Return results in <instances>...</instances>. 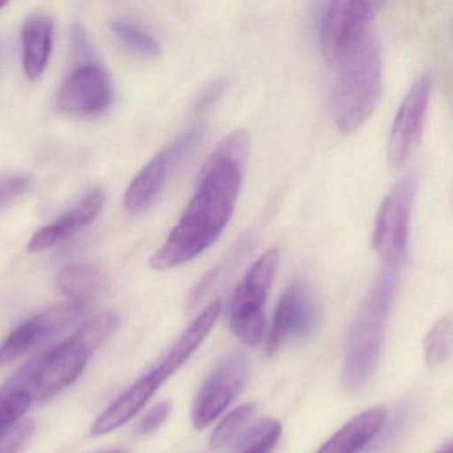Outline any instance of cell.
<instances>
[{
	"label": "cell",
	"mask_w": 453,
	"mask_h": 453,
	"mask_svg": "<svg viewBox=\"0 0 453 453\" xmlns=\"http://www.w3.org/2000/svg\"><path fill=\"white\" fill-rule=\"evenodd\" d=\"M250 139L242 129L227 134L206 158L195 195L176 226L153 254L150 267L169 270L208 250L232 219L242 184Z\"/></svg>",
	"instance_id": "obj_1"
},
{
	"label": "cell",
	"mask_w": 453,
	"mask_h": 453,
	"mask_svg": "<svg viewBox=\"0 0 453 453\" xmlns=\"http://www.w3.org/2000/svg\"><path fill=\"white\" fill-rule=\"evenodd\" d=\"M119 326L118 315L102 312L81 326L75 335L33 360L12 383L25 387L34 400H49L70 387L83 373L95 351L105 343Z\"/></svg>",
	"instance_id": "obj_2"
},
{
	"label": "cell",
	"mask_w": 453,
	"mask_h": 453,
	"mask_svg": "<svg viewBox=\"0 0 453 453\" xmlns=\"http://www.w3.org/2000/svg\"><path fill=\"white\" fill-rule=\"evenodd\" d=\"M221 309L219 301H214L206 306L158 365L105 408L104 412L95 420L92 434L104 436L132 420L148 404L158 388L182 367L193 352L208 338L219 320Z\"/></svg>",
	"instance_id": "obj_3"
},
{
	"label": "cell",
	"mask_w": 453,
	"mask_h": 453,
	"mask_svg": "<svg viewBox=\"0 0 453 453\" xmlns=\"http://www.w3.org/2000/svg\"><path fill=\"white\" fill-rule=\"evenodd\" d=\"M333 94V116L339 131L355 134L371 118L383 87L380 47L368 34L338 63Z\"/></svg>",
	"instance_id": "obj_4"
},
{
	"label": "cell",
	"mask_w": 453,
	"mask_h": 453,
	"mask_svg": "<svg viewBox=\"0 0 453 453\" xmlns=\"http://www.w3.org/2000/svg\"><path fill=\"white\" fill-rule=\"evenodd\" d=\"M397 278V266L386 265L357 314L343 368V383L349 389L365 386L375 370Z\"/></svg>",
	"instance_id": "obj_5"
},
{
	"label": "cell",
	"mask_w": 453,
	"mask_h": 453,
	"mask_svg": "<svg viewBox=\"0 0 453 453\" xmlns=\"http://www.w3.org/2000/svg\"><path fill=\"white\" fill-rule=\"evenodd\" d=\"M280 265V251H265L238 283L229 306L233 333L248 346H257L265 330V303Z\"/></svg>",
	"instance_id": "obj_6"
},
{
	"label": "cell",
	"mask_w": 453,
	"mask_h": 453,
	"mask_svg": "<svg viewBox=\"0 0 453 453\" xmlns=\"http://www.w3.org/2000/svg\"><path fill=\"white\" fill-rule=\"evenodd\" d=\"M203 131V124L189 127L142 166L124 195V206L128 213H142L157 200L172 172L195 150Z\"/></svg>",
	"instance_id": "obj_7"
},
{
	"label": "cell",
	"mask_w": 453,
	"mask_h": 453,
	"mask_svg": "<svg viewBox=\"0 0 453 453\" xmlns=\"http://www.w3.org/2000/svg\"><path fill=\"white\" fill-rule=\"evenodd\" d=\"M372 2H333L320 19L319 46L326 62L338 65L370 34L378 14Z\"/></svg>",
	"instance_id": "obj_8"
},
{
	"label": "cell",
	"mask_w": 453,
	"mask_h": 453,
	"mask_svg": "<svg viewBox=\"0 0 453 453\" xmlns=\"http://www.w3.org/2000/svg\"><path fill=\"white\" fill-rule=\"evenodd\" d=\"M415 192V179L405 177L389 190L376 214L372 246L389 266H399L404 257Z\"/></svg>",
	"instance_id": "obj_9"
},
{
	"label": "cell",
	"mask_w": 453,
	"mask_h": 453,
	"mask_svg": "<svg viewBox=\"0 0 453 453\" xmlns=\"http://www.w3.org/2000/svg\"><path fill=\"white\" fill-rule=\"evenodd\" d=\"M320 326V311L314 294L303 283H294L280 296L267 338V354L274 355L285 344L314 336Z\"/></svg>",
	"instance_id": "obj_10"
},
{
	"label": "cell",
	"mask_w": 453,
	"mask_h": 453,
	"mask_svg": "<svg viewBox=\"0 0 453 453\" xmlns=\"http://www.w3.org/2000/svg\"><path fill=\"white\" fill-rule=\"evenodd\" d=\"M250 373V363L245 355H232L222 360L203 381L193 402V426L203 431L213 423L240 395Z\"/></svg>",
	"instance_id": "obj_11"
},
{
	"label": "cell",
	"mask_w": 453,
	"mask_h": 453,
	"mask_svg": "<svg viewBox=\"0 0 453 453\" xmlns=\"http://www.w3.org/2000/svg\"><path fill=\"white\" fill-rule=\"evenodd\" d=\"M431 89V73H424L413 81L405 94L388 137L387 160L391 168H402L413 148L418 145L426 123Z\"/></svg>",
	"instance_id": "obj_12"
},
{
	"label": "cell",
	"mask_w": 453,
	"mask_h": 453,
	"mask_svg": "<svg viewBox=\"0 0 453 453\" xmlns=\"http://www.w3.org/2000/svg\"><path fill=\"white\" fill-rule=\"evenodd\" d=\"M112 102V86L104 68L96 63H79L65 78L58 94L60 112L76 118L99 115Z\"/></svg>",
	"instance_id": "obj_13"
},
{
	"label": "cell",
	"mask_w": 453,
	"mask_h": 453,
	"mask_svg": "<svg viewBox=\"0 0 453 453\" xmlns=\"http://www.w3.org/2000/svg\"><path fill=\"white\" fill-rule=\"evenodd\" d=\"M83 314L84 303L70 301L28 318L0 346V368L12 365L55 334L70 327Z\"/></svg>",
	"instance_id": "obj_14"
},
{
	"label": "cell",
	"mask_w": 453,
	"mask_h": 453,
	"mask_svg": "<svg viewBox=\"0 0 453 453\" xmlns=\"http://www.w3.org/2000/svg\"><path fill=\"white\" fill-rule=\"evenodd\" d=\"M105 196L102 189L89 190L78 205L49 226L42 227L28 243L30 253H41L54 248L58 243L68 240L96 219L104 206Z\"/></svg>",
	"instance_id": "obj_15"
},
{
	"label": "cell",
	"mask_w": 453,
	"mask_h": 453,
	"mask_svg": "<svg viewBox=\"0 0 453 453\" xmlns=\"http://www.w3.org/2000/svg\"><path fill=\"white\" fill-rule=\"evenodd\" d=\"M384 407H373L344 424L315 453H357L383 428L387 420Z\"/></svg>",
	"instance_id": "obj_16"
},
{
	"label": "cell",
	"mask_w": 453,
	"mask_h": 453,
	"mask_svg": "<svg viewBox=\"0 0 453 453\" xmlns=\"http://www.w3.org/2000/svg\"><path fill=\"white\" fill-rule=\"evenodd\" d=\"M54 25L47 15L33 14L22 28L23 71L28 81H38L49 65Z\"/></svg>",
	"instance_id": "obj_17"
},
{
	"label": "cell",
	"mask_w": 453,
	"mask_h": 453,
	"mask_svg": "<svg viewBox=\"0 0 453 453\" xmlns=\"http://www.w3.org/2000/svg\"><path fill=\"white\" fill-rule=\"evenodd\" d=\"M104 286V277L96 267L88 264H70L60 269L57 288L73 302L86 303Z\"/></svg>",
	"instance_id": "obj_18"
},
{
	"label": "cell",
	"mask_w": 453,
	"mask_h": 453,
	"mask_svg": "<svg viewBox=\"0 0 453 453\" xmlns=\"http://www.w3.org/2000/svg\"><path fill=\"white\" fill-rule=\"evenodd\" d=\"M34 403V396L25 387L9 381L0 388V436L17 426Z\"/></svg>",
	"instance_id": "obj_19"
},
{
	"label": "cell",
	"mask_w": 453,
	"mask_h": 453,
	"mask_svg": "<svg viewBox=\"0 0 453 453\" xmlns=\"http://www.w3.org/2000/svg\"><path fill=\"white\" fill-rule=\"evenodd\" d=\"M110 27L118 41L134 54L144 58H156L161 54L157 39L139 26L128 20L113 19L111 20Z\"/></svg>",
	"instance_id": "obj_20"
},
{
	"label": "cell",
	"mask_w": 453,
	"mask_h": 453,
	"mask_svg": "<svg viewBox=\"0 0 453 453\" xmlns=\"http://www.w3.org/2000/svg\"><path fill=\"white\" fill-rule=\"evenodd\" d=\"M256 415V405L251 403L240 405V407L227 413L219 426L214 428L211 439H209V449L219 450L227 447L242 429L248 426L249 421Z\"/></svg>",
	"instance_id": "obj_21"
},
{
	"label": "cell",
	"mask_w": 453,
	"mask_h": 453,
	"mask_svg": "<svg viewBox=\"0 0 453 453\" xmlns=\"http://www.w3.org/2000/svg\"><path fill=\"white\" fill-rule=\"evenodd\" d=\"M452 352V320L449 315L434 323L424 339V355L429 367H436L449 359Z\"/></svg>",
	"instance_id": "obj_22"
},
{
	"label": "cell",
	"mask_w": 453,
	"mask_h": 453,
	"mask_svg": "<svg viewBox=\"0 0 453 453\" xmlns=\"http://www.w3.org/2000/svg\"><path fill=\"white\" fill-rule=\"evenodd\" d=\"M280 434L282 426L280 421L265 418L243 434L238 444L240 453H272L280 441Z\"/></svg>",
	"instance_id": "obj_23"
},
{
	"label": "cell",
	"mask_w": 453,
	"mask_h": 453,
	"mask_svg": "<svg viewBox=\"0 0 453 453\" xmlns=\"http://www.w3.org/2000/svg\"><path fill=\"white\" fill-rule=\"evenodd\" d=\"M35 424L33 421H22L12 426L10 431L0 436V453H17L28 437L33 434Z\"/></svg>",
	"instance_id": "obj_24"
},
{
	"label": "cell",
	"mask_w": 453,
	"mask_h": 453,
	"mask_svg": "<svg viewBox=\"0 0 453 453\" xmlns=\"http://www.w3.org/2000/svg\"><path fill=\"white\" fill-rule=\"evenodd\" d=\"M172 412V403L169 400L158 403L155 407L150 408L144 418L140 420L137 426V431L140 434H150L157 431L166 420Z\"/></svg>",
	"instance_id": "obj_25"
},
{
	"label": "cell",
	"mask_w": 453,
	"mask_h": 453,
	"mask_svg": "<svg viewBox=\"0 0 453 453\" xmlns=\"http://www.w3.org/2000/svg\"><path fill=\"white\" fill-rule=\"evenodd\" d=\"M30 180L25 176L12 177V179L4 180L0 184V205L9 203V201L14 200L18 196L25 193L27 189Z\"/></svg>",
	"instance_id": "obj_26"
},
{
	"label": "cell",
	"mask_w": 453,
	"mask_h": 453,
	"mask_svg": "<svg viewBox=\"0 0 453 453\" xmlns=\"http://www.w3.org/2000/svg\"><path fill=\"white\" fill-rule=\"evenodd\" d=\"M71 44H73V57L76 59H88L89 43L87 38L86 30L81 26H75L71 34Z\"/></svg>",
	"instance_id": "obj_27"
},
{
	"label": "cell",
	"mask_w": 453,
	"mask_h": 453,
	"mask_svg": "<svg viewBox=\"0 0 453 453\" xmlns=\"http://www.w3.org/2000/svg\"><path fill=\"white\" fill-rule=\"evenodd\" d=\"M225 84L221 81H214L208 88L203 89L201 96L198 97L197 104H196V110L206 111L213 103L219 99V95L224 91Z\"/></svg>",
	"instance_id": "obj_28"
},
{
	"label": "cell",
	"mask_w": 453,
	"mask_h": 453,
	"mask_svg": "<svg viewBox=\"0 0 453 453\" xmlns=\"http://www.w3.org/2000/svg\"><path fill=\"white\" fill-rule=\"evenodd\" d=\"M436 453H453L452 444L450 442H447L441 449L437 450Z\"/></svg>",
	"instance_id": "obj_29"
},
{
	"label": "cell",
	"mask_w": 453,
	"mask_h": 453,
	"mask_svg": "<svg viewBox=\"0 0 453 453\" xmlns=\"http://www.w3.org/2000/svg\"><path fill=\"white\" fill-rule=\"evenodd\" d=\"M9 6V4L7 2H0V12L4 9V7Z\"/></svg>",
	"instance_id": "obj_30"
},
{
	"label": "cell",
	"mask_w": 453,
	"mask_h": 453,
	"mask_svg": "<svg viewBox=\"0 0 453 453\" xmlns=\"http://www.w3.org/2000/svg\"><path fill=\"white\" fill-rule=\"evenodd\" d=\"M104 453H128V452H126V450L115 449V450H110V452H104Z\"/></svg>",
	"instance_id": "obj_31"
}]
</instances>
